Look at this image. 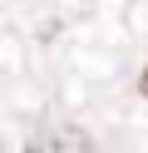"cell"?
I'll use <instances>...</instances> for the list:
<instances>
[{"instance_id": "1", "label": "cell", "mask_w": 148, "mask_h": 153, "mask_svg": "<svg viewBox=\"0 0 148 153\" xmlns=\"http://www.w3.org/2000/svg\"><path fill=\"white\" fill-rule=\"evenodd\" d=\"M30 153H94L89 148V133H79V128H45V133H35L30 138Z\"/></svg>"}, {"instance_id": "2", "label": "cell", "mask_w": 148, "mask_h": 153, "mask_svg": "<svg viewBox=\"0 0 148 153\" xmlns=\"http://www.w3.org/2000/svg\"><path fill=\"white\" fill-rule=\"evenodd\" d=\"M138 94H143V99H148V69L138 74Z\"/></svg>"}]
</instances>
